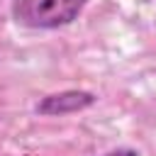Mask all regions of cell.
<instances>
[{"mask_svg": "<svg viewBox=\"0 0 156 156\" xmlns=\"http://www.w3.org/2000/svg\"><path fill=\"white\" fill-rule=\"evenodd\" d=\"M102 156H139L134 149H112V151H107V154H102Z\"/></svg>", "mask_w": 156, "mask_h": 156, "instance_id": "cell-3", "label": "cell"}, {"mask_svg": "<svg viewBox=\"0 0 156 156\" xmlns=\"http://www.w3.org/2000/svg\"><path fill=\"white\" fill-rule=\"evenodd\" d=\"M85 5L88 0H12L10 15L29 29H58L73 24Z\"/></svg>", "mask_w": 156, "mask_h": 156, "instance_id": "cell-1", "label": "cell"}, {"mask_svg": "<svg viewBox=\"0 0 156 156\" xmlns=\"http://www.w3.org/2000/svg\"><path fill=\"white\" fill-rule=\"evenodd\" d=\"M95 102H98V95L93 90H58V93H49L39 98L34 110L41 117H63V115L83 112L93 107Z\"/></svg>", "mask_w": 156, "mask_h": 156, "instance_id": "cell-2", "label": "cell"}]
</instances>
